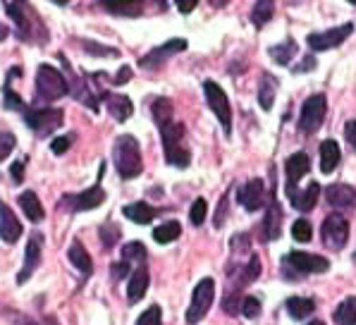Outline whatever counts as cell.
<instances>
[{"instance_id": "24", "label": "cell", "mask_w": 356, "mask_h": 325, "mask_svg": "<svg viewBox=\"0 0 356 325\" xmlns=\"http://www.w3.org/2000/svg\"><path fill=\"white\" fill-rule=\"evenodd\" d=\"M122 213L127 216L131 223H139V225H149L153 218H156V211L144 201H136V203H129V206L122 208Z\"/></svg>"}, {"instance_id": "45", "label": "cell", "mask_w": 356, "mask_h": 325, "mask_svg": "<svg viewBox=\"0 0 356 325\" xmlns=\"http://www.w3.org/2000/svg\"><path fill=\"white\" fill-rule=\"evenodd\" d=\"M113 271H111V275H113V280H122L124 275L129 273V263L127 261H120V263H113Z\"/></svg>"}, {"instance_id": "27", "label": "cell", "mask_w": 356, "mask_h": 325, "mask_svg": "<svg viewBox=\"0 0 356 325\" xmlns=\"http://www.w3.org/2000/svg\"><path fill=\"white\" fill-rule=\"evenodd\" d=\"M275 91H277V79H273L270 74H263L261 84H259V103L263 110L273 108V103H275Z\"/></svg>"}, {"instance_id": "22", "label": "cell", "mask_w": 356, "mask_h": 325, "mask_svg": "<svg viewBox=\"0 0 356 325\" xmlns=\"http://www.w3.org/2000/svg\"><path fill=\"white\" fill-rule=\"evenodd\" d=\"M146 290H149V271H146L144 266H139L134 271V275H131L129 287H127V296H129L131 304H136L139 299H144Z\"/></svg>"}, {"instance_id": "32", "label": "cell", "mask_w": 356, "mask_h": 325, "mask_svg": "<svg viewBox=\"0 0 356 325\" xmlns=\"http://www.w3.org/2000/svg\"><path fill=\"white\" fill-rule=\"evenodd\" d=\"M335 323L337 325H356V296H349L335 311Z\"/></svg>"}, {"instance_id": "16", "label": "cell", "mask_w": 356, "mask_h": 325, "mask_svg": "<svg viewBox=\"0 0 356 325\" xmlns=\"http://www.w3.org/2000/svg\"><path fill=\"white\" fill-rule=\"evenodd\" d=\"M261 237L263 241H273L280 237V230H282V208L280 203L275 201V194H273L270 203H268V211H266V218H263V225H261Z\"/></svg>"}, {"instance_id": "19", "label": "cell", "mask_w": 356, "mask_h": 325, "mask_svg": "<svg viewBox=\"0 0 356 325\" xmlns=\"http://www.w3.org/2000/svg\"><path fill=\"white\" fill-rule=\"evenodd\" d=\"M19 235H22L19 220L15 218V213L10 211V206L0 203V237H3V241L13 244V241L19 239Z\"/></svg>"}, {"instance_id": "48", "label": "cell", "mask_w": 356, "mask_h": 325, "mask_svg": "<svg viewBox=\"0 0 356 325\" xmlns=\"http://www.w3.org/2000/svg\"><path fill=\"white\" fill-rule=\"evenodd\" d=\"M344 136H347V141L356 148V120H349L347 125H344Z\"/></svg>"}, {"instance_id": "43", "label": "cell", "mask_w": 356, "mask_h": 325, "mask_svg": "<svg viewBox=\"0 0 356 325\" xmlns=\"http://www.w3.org/2000/svg\"><path fill=\"white\" fill-rule=\"evenodd\" d=\"M101 237H103V244H106L108 249H111V246L115 244V239L120 237V230H115L113 225H106V228L101 230Z\"/></svg>"}, {"instance_id": "47", "label": "cell", "mask_w": 356, "mask_h": 325, "mask_svg": "<svg viewBox=\"0 0 356 325\" xmlns=\"http://www.w3.org/2000/svg\"><path fill=\"white\" fill-rule=\"evenodd\" d=\"M10 175H13V182H15V184H19V182L24 180V163H22V161L13 163V168H10Z\"/></svg>"}, {"instance_id": "44", "label": "cell", "mask_w": 356, "mask_h": 325, "mask_svg": "<svg viewBox=\"0 0 356 325\" xmlns=\"http://www.w3.org/2000/svg\"><path fill=\"white\" fill-rule=\"evenodd\" d=\"M227 201H229V194L222 196V201H220V208H218V216H216V220H213V225H216V228H222V225H225V218H227Z\"/></svg>"}, {"instance_id": "52", "label": "cell", "mask_w": 356, "mask_h": 325, "mask_svg": "<svg viewBox=\"0 0 356 325\" xmlns=\"http://www.w3.org/2000/svg\"><path fill=\"white\" fill-rule=\"evenodd\" d=\"M227 3H229V0H211V5H213V8H218V10L225 8Z\"/></svg>"}, {"instance_id": "9", "label": "cell", "mask_w": 356, "mask_h": 325, "mask_svg": "<svg viewBox=\"0 0 356 325\" xmlns=\"http://www.w3.org/2000/svg\"><path fill=\"white\" fill-rule=\"evenodd\" d=\"M354 24L347 22L342 26H335V29H327V31H316V34H309V48L311 51H330V48H337L352 36Z\"/></svg>"}, {"instance_id": "36", "label": "cell", "mask_w": 356, "mask_h": 325, "mask_svg": "<svg viewBox=\"0 0 356 325\" xmlns=\"http://www.w3.org/2000/svg\"><path fill=\"white\" fill-rule=\"evenodd\" d=\"M122 253H124V261H146V246L141 244V241H129L127 246L122 249Z\"/></svg>"}, {"instance_id": "20", "label": "cell", "mask_w": 356, "mask_h": 325, "mask_svg": "<svg viewBox=\"0 0 356 325\" xmlns=\"http://www.w3.org/2000/svg\"><path fill=\"white\" fill-rule=\"evenodd\" d=\"M106 106H108V113L113 115L118 122H124V120H129V115L134 113V106H131V101L127 96H122V93H108L106 96Z\"/></svg>"}, {"instance_id": "37", "label": "cell", "mask_w": 356, "mask_h": 325, "mask_svg": "<svg viewBox=\"0 0 356 325\" xmlns=\"http://www.w3.org/2000/svg\"><path fill=\"white\" fill-rule=\"evenodd\" d=\"M136 325H163V311H161V306L146 308V311L139 316Z\"/></svg>"}, {"instance_id": "21", "label": "cell", "mask_w": 356, "mask_h": 325, "mask_svg": "<svg viewBox=\"0 0 356 325\" xmlns=\"http://www.w3.org/2000/svg\"><path fill=\"white\" fill-rule=\"evenodd\" d=\"M103 8L113 15H122V17H136L144 10V0H101Z\"/></svg>"}, {"instance_id": "51", "label": "cell", "mask_w": 356, "mask_h": 325, "mask_svg": "<svg viewBox=\"0 0 356 325\" xmlns=\"http://www.w3.org/2000/svg\"><path fill=\"white\" fill-rule=\"evenodd\" d=\"M316 68V60L314 58H309V60H304V65H299L294 72H304V70H314Z\"/></svg>"}, {"instance_id": "56", "label": "cell", "mask_w": 356, "mask_h": 325, "mask_svg": "<svg viewBox=\"0 0 356 325\" xmlns=\"http://www.w3.org/2000/svg\"><path fill=\"white\" fill-rule=\"evenodd\" d=\"M24 325H36V323H24Z\"/></svg>"}, {"instance_id": "39", "label": "cell", "mask_w": 356, "mask_h": 325, "mask_svg": "<svg viewBox=\"0 0 356 325\" xmlns=\"http://www.w3.org/2000/svg\"><path fill=\"white\" fill-rule=\"evenodd\" d=\"M189 220H191V225H201L206 220V201L204 199H196L194 203H191Z\"/></svg>"}, {"instance_id": "1", "label": "cell", "mask_w": 356, "mask_h": 325, "mask_svg": "<svg viewBox=\"0 0 356 325\" xmlns=\"http://www.w3.org/2000/svg\"><path fill=\"white\" fill-rule=\"evenodd\" d=\"M113 161L115 168H118L120 177L122 180H131L136 175H141V148L139 141L134 139L131 134H122L115 139L113 144Z\"/></svg>"}, {"instance_id": "26", "label": "cell", "mask_w": 356, "mask_h": 325, "mask_svg": "<svg viewBox=\"0 0 356 325\" xmlns=\"http://www.w3.org/2000/svg\"><path fill=\"white\" fill-rule=\"evenodd\" d=\"M273 13H275V0H256L254 10H251V24L261 29L273 19Z\"/></svg>"}, {"instance_id": "34", "label": "cell", "mask_w": 356, "mask_h": 325, "mask_svg": "<svg viewBox=\"0 0 356 325\" xmlns=\"http://www.w3.org/2000/svg\"><path fill=\"white\" fill-rule=\"evenodd\" d=\"M292 237L297 241H301V244H304V241H311V237H314V228H311V223L309 220H297V223L292 225Z\"/></svg>"}, {"instance_id": "5", "label": "cell", "mask_w": 356, "mask_h": 325, "mask_svg": "<svg viewBox=\"0 0 356 325\" xmlns=\"http://www.w3.org/2000/svg\"><path fill=\"white\" fill-rule=\"evenodd\" d=\"M204 93H206L208 108H211L213 113H216V118L220 120L225 134H229V132H232V108H229L227 93L222 91V86L216 84V81H206V84H204Z\"/></svg>"}, {"instance_id": "46", "label": "cell", "mask_w": 356, "mask_h": 325, "mask_svg": "<svg viewBox=\"0 0 356 325\" xmlns=\"http://www.w3.org/2000/svg\"><path fill=\"white\" fill-rule=\"evenodd\" d=\"M232 249H237V251H249V235H237V237H232Z\"/></svg>"}, {"instance_id": "28", "label": "cell", "mask_w": 356, "mask_h": 325, "mask_svg": "<svg viewBox=\"0 0 356 325\" xmlns=\"http://www.w3.org/2000/svg\"><path fill=\"white\" fill-rule=\"evenodd\" d=\"M70 261L74 263V268H79V273L91 275V268H94V261H91L89 251H86L84 246L79 244V241H74V244L70 246Z\"/></svg>"}, {"instance_id": "35", "label": "cell", "mask_w": 356, "mask_h": 325, "mask_svg": "<svg viewBox=\"0 0 356 325\" xmlns=\"http://www.w3.org/2000/svg\"><path fill=\"white\" fill-rule=\"evenodd\" d=\"M3 106L8 108V110H22V113H26V108H24V103H22V98L13 89H10L8 81H5V86H3Z\"/></svg>"}, {"instance_id": "53", "label": "cell", "mask_w": 356, "mask_h": 325, "mask_svg": "<svg viewBox=\"0 0 356 325\" xmlns=\"http://www.w3.org/2000/svg\"><path fill=\"white\" fill-rule=\"evenodd\" d=\"M53 3H58V5H67L70 0H53Z\"/></svg>"}, {"instance_id": "49", "label": "cell", "mask_w": 356, "mask_h": 325, "mask_svg": "<svg viewBox=\"0 0 356 325\" xmlns=\"http://www.w3.org/2000/svg\"><path fill=\"white\" fill-rule=\"evenodd\" d=\"M175 5H177V10L182 15H189L191 10H194L196 5H199V0H175Z\"/></svg>"}, {"instance_id": "55", "label": "cell", "mask_w": 356, "mask_h": 325, "mask_svg": "<svg viewBox=\"0 0 356 325\" xmlns=\"http://www.w3.org/2000/svg\"><path fill=\"white\" fill-rule=\"evenodd\" d=\"M349 3H352V5H356V0H349Z\"/></svg>"}, {"instance_id": "33", "label": "cell", "mask_w": 356, "mask_h": 325, "mask_svg": "<svg viewBox=\"0 0 356 325\" xmlns=\"http://www.w3.org/2000/svg\"><path fill=\"white\" fill-rule=\"evenodd\" d=\"M268 53H270V58L275 60L277 65H289V60H292L294 53H297V43L289 38V41L280 43V46H273Z\"/></svg>"}, {"instance_id": "18", "label": "cell", "mask_w": 356, "mask_h": 325, "mask_svg": "<svg viewBox=\"0 0 356 325\" xmlns=\"http://www.w3.org/2000/svg\"><path fill=\"white\" fill-rule=\"evenodd\" d=\"M309 168H311V161L304 151L292 153V156L284 161V170H287V187H297V182L309 173Z\"/></svg>"}, {"instance_id": "13", "label": "cell", "mask_w": 356, "mask_h": 325, "mask_svg": "<svg viewBox=\"0 0 356 325\" xmlns=\"http://www.w3.org/2000/svg\"><path fill=\"white\" fill-rule=\"evenodd\" d=\"M287 261L297 268V273H325L330 268L327 258L316 256V253H306V251H292L287 256Z\"/></svg>"}, {"instance_id": "12", "label": "cell", "mask_w": 356, "mask_h": 325, "mask_svg": "<svg viewBox=\"0 0 356 325\" xmlns=\"http://www.w3.org/2000/svg\"><path fill=\"white\" fill-rule=\"evenodd\" d=\"M41 249H43V237L41 232H34L29 237V244H26V251H24V266L17 275V283H24V280L31 278V273L38 268L41 263Z\"/></svg>"}, {"instance_id": "7", "label": "cell", "mask_w": 356, "mask_h": 325, "mask_svg": "<svg viewBox=\"0 0 356 325\" xmlns=\"http://www.w3.org/2000/svg\"><path fill=\"white\" fill-rule=\"evenodd\" d=\"M63 110L56 108H31L24 113V122L36 132L38 136H46L51 132H56L63 125Z\"/></svg>"}, {"instance_id": "10", "label": "cell", "mask_w": 356, "mask_h": 325, "mask_svg": "<svg viewBox=\"0 0 356 325\" xmlns=\"http://www.w3.org/2000/svg\"><path fill=\"white\" fill-rule=\"evenodd\" d=\"M103 201H106V191H103L101 184H96L76 196H65L60 201V208H65L67 213H81V211H94Z\"/></svg>"}, {"instance_id": "38", "label": "cell", "mask_w": 356, "mask_h": 325, "mask_svg": "<svg viewBox=\"0 0 356 325\" xmlns=\"http://www.w3.org/2000/svg\"><path fill=\"white\" fill-rule=\"evenodd\" d=\"M242 313L246 318H259L261 316V301L256 296H244L242 299Z\"/></svg>"}, {"instance_id": "6", "label": "cell", "mask_w": 356, "mask_h": 325, "mask_svg": "<svg viewBox=\"0 0 356 325\" xmlns=\"http://www.w3.org/2000/svg\"><path fill=\"white\" fill-rule=\"evenodd\" d=\"M213 296H216V283L211 278H204L199 285L194 287V294H191V304L187 311V323L196 325L201 318L208 313V308L213 304Z\"/></svg>"}, {"instance_id": "23", "label": "cell", "mask_w": 356, "mask_h": 325, "mask_svg": "<svg viewBox=\"0 0 356 325\" xmlns=\"http://www.w3.org/2000/svg\"><path fill=\"white\" fill-rule=\"evenodd\" d=\"M339 163V144L335 139H325L321 144V170L330 175Z\"/></svg>"}, {"instance_id": "8", "label": "cell", "mask_w": 356, "mask_h": 325, "mask_svg": "<svg viewBox=\"0 0 356 325\" xmlns=\"http://www.w3.org/2000/svg\"><path fill=\"white\" fill-rule=\"evenodd\" d=\"M347 239H349V223L339 213H330V216L323 220V244L327 249L339 251L344 249Z\"/></svg>"}, {"instance_id": "30", "label": "cell", "mask_w": 356, "mask_h": 325, "mask_svg": "<svg viewBox=\"0 0 356 325\" xmlns=\"http://www.w3.org/2000/svg\"><path fill=\"white\" fill-rule=\"evenodd\" d=\"M179 235H182V228H179L177 220H170V223H163L153 230V239H156L158 244H170V241H175Z\"/></svg>"}, {"instance_id": "11", "label": "cell", "mask_w": 356, "mask_h": 325, "mask_svg": "<svg viewBox=\"0 0 356 325\" xmlns=\"http://www.w3.org/2000/svg\"><path fill=\"white\" fill-rule=\"evenodd\" d=\"M187 51V41L184 38H170L168 43H163L161 48H153L151 53H146L144 58H141V68H156V65H163L170 55H177Z\"/></svg>"}, {"instance_id": "15", "label": "cell", "mask_w": 356, "mask_h": 325, "mask_svg": "<svg viewBox=\"0 0 356 325\" xmlns=\"http://www.w3.org/2000/svg\"><path fill=\"white\" fill-rule=\"evenodd\" d=\"M287 196L289 201H292V206L297 208L301 213H309L311 208L318 203V196H321V187L316 184V182H311L306 189H297V187H287Z\"/></svg>"}, {"instance_id": "14", "label": "cell", "mask_w": 356, "mask_h": 325, "mask_svg": "<svg viewBox=\"0 0 356 325\" xmlns=\"http://www.w3.org/2000/svg\"><path fill=\"white\" fill-rule=\"evenodd\" d=\"M237 201L242 203L246 211H259L263 203H266V187H263V180L246 182L242 189H239Z\"/></svg>"}, {"instance_id": "54", "label": "cell", "mask_w": 356, "mask_h": 325, "mask_svg": "<svg viewBox=\"0 0 356 325\" xmlns=\"http://www.w3.org/2000/svg\"><path fill=\"white\" fill-rule=\"evenodd\" d=\"M309 325H325V323H323V321H314V323H309Z\"/></svg>"}, {"instance_id": "4", "label": "cell", "mask_w": 356, "mask_h": 325, "mask_svg": "<svg viewBox=\"0 0 356 325\" xmlns=\"http://www.w3.org/2000/svg\"><path fill=\"white\" fill-rule=\"evenodd\" d=\"M327 115V98L323 93H316V96L306 98L304 106H301V115H299V132L301 134H314V132L321 129V125L325 122Z\"/></svg>"}, {"instance_id": "29", "label": "cell", "mask_w": 356, "mask_h": 325, "mask_svg": "<svg viewBox=\"0 0 356 325\" xmlns=\"http://www.w3.org/2000/svg\"><path fill=\"white\" fill-rule=\"evenodd\" d=\"M314 299H306V296H292V299L287 301V311L292 318H297V321H304L306 316H311L314 313Z\"/></svg>"}, {"instance_id": "31", "label": "cell", "mask_w": 356, "mask_h": 325, "mask_svg": "<svg viewBox=\"0 0 356 325\" xmlns=\"http://www.w3.org/2000/svg\"><path fill=\"white\" fill-rule=\"evenodd\" d=\"M153 120H156L158 127H165L172 122V115H175V108H172V101H168V98H158V101H153Z\"/></svg>"}, {"instance_id": "41", "label": "cell", "mask_w": 356, "mask_h": 325, "mask_svg": "<svg viewBox=\"0 0 356 325\" xmlns=\"http://www.w3.org/2000/svg\"><path fill=\"white\" fill-rule=\"evenodd\" d=\"M15 148V134L13 132H3V136H0V158H8L10 153H13Z\"/></svg>"}, {"instance_id": "50", "label": "cell", "mask_w": 356, "mask_h": 325, "mask_svg": "<svg viewBox=\"0 0 356 325\" xmlns=\"http://www.w3.org/2000/svg\"><path fill=\"white\" fill-rule=\"evenodd\" d=\"M131 79V68H129V65H124V68L122 70H120V72H118V77H115V84H127V81Z\"/></svg>"}, {"instance_id": "2", "label": "cell", "mask_w": 356, "mask_h": 325, "mask_svg": "<svg viewBox=\"0 0 356 325\" xmlns=\"http://www.w3.org/2000/svg\"><path fill=\"white\" fill-rule=\"evenodd\" d=\"M161 136H163V148H165V161L170 165H177V168H187L191 156H189V148H187L184 125L172 120L170 125L161 127Z\"/></svg>"}, {"instance_id": "17", "label": "cell", "mask_w": 356, "mask_h": 325, "mask_svg": "<svg viewBox=\"0 0 356 325\" xmlns=\"http://www.w3.org/2000/svg\"><path fill=\"white\" fill-rule=\"evenodd\" d=\"M325 199L332 208H352L356 206V189L349 184H332L325 189Z\"/></svg>"}, {"instance_id": "40", "label": "cell", "mask_w": 356, "mask_h": 325, "mask_svg": "<svg viewBox=\"0 0 356 325\" xmlns=\"http://www.w3.org/2000/svg\"><path fill=\"white\" fill-rule=\"evenodd\" d=\"M74 141V134H67V136H58V139L51 141V151L58 153V156H63V153H67V148L72 146Z\"/></svg>"}, {"instance_id": "3", "label": "cell", "mask_w": 356, "mask_h": 325, "mask_svg": "<svg viewBox=\"0 0 356 325\" xmlns=\"http://www.w3.org/2000/svg\"><path fill=\"white\" fill-rule=\"evenodd\" d=\"M67 77L63 72H58L51 65H41L36 70V96L38 101H58L67 93Z\"/></svg>"}, {"instance_id": "25", "label": "cell", "mask_w": 356, "mask_h": 325, "mask_svg": "<svg viewBox=\"0 0 356 325\" xmlns=\"http://www.w3.org/2000/svg\"><path fill=\"white\" fill-rule=\"evenodd\" d=\"M17 203L31 223H38V220L43 218V206H41V201H38V196L34 194V191H24V194H19Z\"/></svg>"}, {"instance_id": "42", "label": "cell", "mask_w": 356, "mask_h": 325, "mask_svg": "<svg viewBox=\"0 0 356 325\" xmlns=\"http://www.w3.org/2000/svg\"><path fill=\"white\" fill-rule=\"evenodd\" d=\"M84 48H86L89 53H94V55H111V58H115V55H118V51H115V48L96 46V43H91V41H84Z\"/></svg>"}]
</instances>
